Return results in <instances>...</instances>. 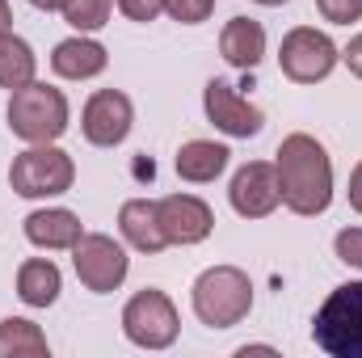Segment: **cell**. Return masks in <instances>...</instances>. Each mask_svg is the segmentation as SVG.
Returning <instances> with one entry per match:
<instances>
[{"instance_id": "obj_2", "label": "cell", "mask_w": 362, "mask_h": 358, "mask_svg": "<svg viewBox=\"0 0 362 358\" xmlns=\"http://www.w3.org/2000/svg\"><path fill=\"white\" fill-rule=\"evenodd\" d=\"M253 308V282L236 266H211L194 282V312L211 329H232Z\"/></svg>"}, {"instance_id": "obj_1", "label": "cell", "mask_w": 362, "mask_h": 358, "mask_svg": "<svg viewBox=\"0 0 362 358\" xmlns=\"http://www.w3.org/2000/svg\"><path fill=\"white\" fill-rule=\"evenodd\" d=\"M278 190H282V202L295 211V215H325L329 202H333V161L329 152L295 131L278 144Z\"/></svg>"}, {"instance_id": "obj_29", "label": "cell", "mask_w": 362, "mask_h": 358, "mask_svg": "<svg viewBox=\"0 0 362 358\" xmlns=\"http://www.w3.org/2000/svg\"><path fill=\"white\" fill-rule=\"evenodd\" d=\"M30 4H34V8H47V13H51V8H64V0H30Z\"/></svg>"}, {"instance_id": "obj_16", "label": "cell", "mask_w": 362, "mask_h": 358, "mask_svg": "<svg viewBox=\"0 0 362 358\" xmlns=\"http://www.w3.org/2000/svg\"><path fill=\"white\" fill-rule=\"evenodd\" d=\"M105 64H110V55H105V47L93 42V38H64V42L55 47V55H51V68H55L64 81H89L97 72H105Z\"/></svg>"}, {"instance_id": "obj_25", "label": "cell", "mask_w": 362, "mask_h": 358, "mask_svg": "<svg viewBox=\"0 0 362 358\" xmlns=\"http://www.w3.org/2000/svg\"><path fill=\"white\" fill-rule=\"evenodd\" d=\"M118 8L131 21H156V13H165V0H118Z\"/></svg>"}, {"instance_id": "obj_6", "label": "cell", "mask_w": 362, "mask_h": 358, "mask_svg": "<svg viewBox=\"0 0 362 358\" xmlns=\"http://www.w3.org/2000/svg\"><path fill=\"white\" fill-rule=\"evenodd\" d=\"M76 178V165L68 152L51 148V144H34L30 152H21L8 169V185L21 194V198H51V194H64L72 190Z\"/></svg>"}, {"instance_id": "obj_24", "label": "cell", "mask_w": 362, "mask_h": 358, "mask_svg": "<svg viewBox=\"0 0 362 358\" xmlns=\"http://www.w3.org/2000/svg\"><path fill=\"white\" fill-rule=\"evenodd\" d=\"M316 8L325 13V21H337V25H350L362 17V0H316Z\"/></svg>"}, {"instance_id": "obj_3", "label": "cell", "mask_w": 362, "mask_h": 358, "mask_svg": "<svg viewBox=\"0 0 362 358\" xmlns=\"http://www.w3.org/2000/svg\"><path fill=\"white\" fill-rule=\"evenodd\" d=\"M312 337L333 358H362V282H341L316 308Z\"/></svg>"}, {"instance_id": "obj_20", "label": "cell", "mask_w": 362, "mask_h": 358, "mask_svg": "<svg viewBox=\"0 0 362 358\" xmlns=\"http://www.w3.org/2000/svg\"><path fill=\"white\" fill-rule=\"evenodd\" d=\"M47 354V337L34 321L8 316L0 321V358H42Z\"/></svg>"}, {"instance_id": "obj_11", "label": "cell", "mask_w": 362, "mask_h": 358, "mask_svg": "<svg viewBox=\"0 0 362 358\" xmlns=\"http://www.w3.org/2000/svg\"><path fill=\"white\" fill-rule=\"evenodd\" d=\"M232 211L245 215V219H266L274 207L282 202V190H278V169L266 161H249L245 169H236L232 178Z\"/></svg>"}, {"instance_id": "obj_9", "label": "cell", "mask_w": 362, "mask_h": 358, "mask_svg": "<svg viewBox=\"0 0 362 358\" xmlns=\"http://www.w3.org/2000/svg\"><path fill=\"white\" fill-rule=\"evenodd\" d=\"M131 122H135V110H131V97L118 89H101L89 97L85 114H81V127H85V139L97 148H118L127 135H131Z\"/></svg>"}, {"instance_id": "obj_22", "label": "cell", "mask_w": 362, "mask_h": 358, "mask_svg": "<svg viewBox=\"0 0 362 358\" xmlns=\"http://www.w3.org/2000/svg\"><path fill=\"white\" fill-rule=\"evenodd\" d=\"M211 8H215V0H165V13H169L173 21H181V25H198V21H206Z\"/></svg>"}, {"instance_id": "obj_5", "label": "cell", "mask_w": 362, "mask_h": 358, "mask_svg": "<svg viewBox=\"0 0 362 358\" xmlns=\"http://www.w3.org/2000/svg\"><path fill=\"white\" fill-rule=\"evenodd\" d=\"M177 308H173V299L165 295V291H156V287H144L139 295H131L127 299V308H122V333L135 342V346H144V350H165V346H173L177 342Z\"/></svg>"}, {"instance_id": "obj_15", "label": "cell", "mask_w": 362, "mask_h": 358, "mask_svg": "<svg viewBox=\"0 0 362 358\" xmlns=\"http://www.w3.org/2000/svg\"><path fill=\"white\" fill-rule=\"evenodd\" d=\"M81 236H85L81 219L64 207H47V211L25 215V241L38 245V249H72Z\"/></svg>"}, {"instance_id": "obj_19", "label": "cell", "mask_w": 362, "mask_h": 358, "mask_svg": "<svg viewBox=\"0 0 362 358\" xmlns=\"http://www.w3.org/2000/svg\"><path fill=\"white\" fill-rule=\"evenodd\" d=\"M34 68H38V59H34L30 42L17 38V34H0V89L30 85L34 81Z\"/></svg>"}, {"instance_id": "obj_4", "label": "cell", "mask_w": 362, "mask_h": 358, "mask_svg": "<svg viewBox=\"0 0 362 358\" xmlns=\"http://www.w3.org/2000/svg\"><path fill=\"white\" fill-rule=\"evenodd\" d=\"M8 131L25 144H55L68 131V97L51 85H21L8 97Z\"/></svg>"}, {"instance_id": "obj_30", "label": "cell", "mask_w": 362, "mask_h": 358, "mask_svg": "<svg viewBox=\"0 0 362 358\" xmlns=\"http://www.w3.org/2000/svg\"><path fill=\"white\" fill-rule=\"evenodd\" d=\"M257 4H286V0H257Z\"/></svg>"}, {"instance_id": "obj_8", "label": "cell", "mask_w": 362, "mask_h": 358, "mask_svg": "<svg viewBox=\"0 0 362 358\" xmlns=\"http://www.w3.org/2000/svg\"><path fill=\"white\" fill-rule=\"evenodd\" d=\"M72 266H76V278L89 287L93 295H110L127 278V253H122V245L114 236L85 232L72 245Z\"/></svg>"}, {"instance_id": "obj_12", "label": "cell", "mask_w": 362, "mask_h": 358, "mask_svg": "<svg viewBox=\"0 0 362 358\" xmlns=\"http://www.w3.org/2000/svg\"><path fill=\"white\" fill-rule=\"evenodd\" d=\"M156 207H160V228H165V241L169 245H198L215 228L211 207L202 198H194V194H169Z\"/></svg>"}, {"instance_id": "obj_28", "label": "cell", "mask_w": 362, "mask_h": 358, "mask_svg": "<svg viewBox=\"0 0 362 358\" xmlns=\"http://www.w3.org/2000/svg\"><path fill=\"white\" fill-rule=\"evenodd\" d=\"M13 25V13H8V0H0V34H8Z\"/></svg>"}, {"instance_id": "obj_18", "label": "cell", "mask_w": 362, "mask_h": 358, "mask_svg": "<svg viewBox=\"0 0 362 358\" xmlns=\"http://www.w3.org/2000/svg\"><path fill=\"white\" fill-rule=\"evenodd\" d=\"M59 287H64L59 266L47 262V258H30V262H21V270H17V295L30 308H51L59 299Z\"/></svg>"}, {"instance_id": "obj_23", "label": "cell", "mask_w": 362, "mask_h": 358, "mask_svg": "<svg viewBox=\"0 0 362 358\" xmlns=\"http://www.w3.org/2000/svg\"><path fill=\"white\" fill-rule=\"evenodd\" d=\"M333 249H337V258H341L346 266L362 270V228H341L337 241H333Z\"/></svg>"}, {"instance_id": "obj_14", "label": "cell", "mask_w": 362, "mask_h": 358, "mask_svg": "<svg viewBox=\"0 0 362 358\" xmlns=\"http://www.w3.org/2000/svg\"><path fill=\"white\" fill-rule=\"evenodd\" d=\"M118 228H122V236L139 249V253H160L169 241H165V228H160V207L156 202H148V198H131V202H122V211H118Z\"/></svg>"}, {"instance_id": "obj_10", "label": "cell", "mask_w": 362, "mask_h": 358, "mask_svg": "<svg viewBox=\"0 0 362 358\" xmlns=\"http://www.w3.org/2000/svg\"><path fill=\"white\" fill-rule=\"evenodd\" d=\"M202 105H206V118H211L223 135L249 139V135H257V131L266 127V114H262L249 97H240L228 81H206V89H202Z\"/></svg>"}, {"instance_id": "obj_26", "label": "cell", "mask_w": 362, "mask_h": 358, "mask_svg": "<svg viewBox=\"0 0 362 358\" xmlns=\"http://www.w3.org/2000/svg\"><path fill=\"white\" fill-rule=\"evenodd\" d=\"M341 59H346V68H350V72L362 81V34H354V38H350V47L341 51Z\"/></svg>"}, {"instance_id": "obj_21", "label": "cell", "mask_w": 362, "mask_h": 358, "mask_svg": "<svg viewBox=\"0 0 362 358\" xmlns=\"http://www.w3.org/2000/svg\"><path fill=\"white\" fill-rule=\"evenodd\" d=\"M110 8H114V0H64V21L72 30L89 34V30H101L110 21Z\"/></svg>"}, {"instance_id": "obj_17", "label": "cell", "mask_w": 362, "mask_h": 358, "mask_svg": "<svg viewBox=\"0 0 362 358\" xmlns=\"http://www.w3.org/2000/svg\"><path fill=\"white\" fill-rule=\"evenodd\" d=\"M228 148L223 144H211V139H189V144H181L177 152V173L181 181H194V185H206V181H215L223 169H228Z\"/></svg>"}, {"instance_id": "obj_13", "label": "cell", "mask_w": 362, "mask_h": 358, "mask_svg": "<svg viewBox=\"0 0 362 358\" xmlns=\"http://www.w3.org/2000/svg\"><path fill=\"white\" fill-rule=\"evenodd\" d=\"M219 55H223L232 68L253 72V68L262 64V55H266V30H262V21H253V17H232V21L223 25V34H219Z\"/></svg>"}, {"instance_id": "obj_7", "label": "cell", "mask_w": 362, "mask_h": 358, "mask_svg": "<svg viewBox=\"0 0 362 358\" xmlns=\"http://www.w3.org/2000/svg\"><path fill=\"white\" fill-rule=\"evenodd\" d=\"M278 64L282 72L295 81V85H316L333 72L337 64V47L325 30H312V25H295L286 38H282V51H278Z\"/></svg>"}, {"instance_id": "obj_27", "label": "cell", "mask_w": 362, "mask_h": 358, "mask_svg": "<svg viewBox=\"0 0 362 358\" xmlns=\"http://www.w3.org/2000/svg\"><path fill=\"white\" fill-rule=\"evenodd\" d=\"M350 207L362 215V161L354 165V173H350Z\"/></svg>"}]
</instances>
